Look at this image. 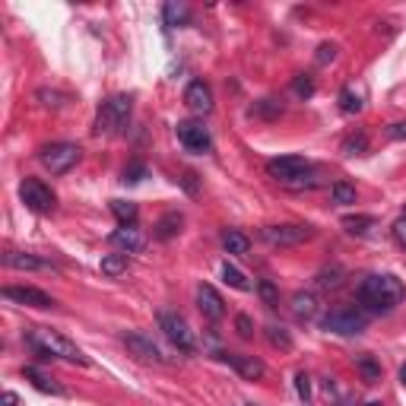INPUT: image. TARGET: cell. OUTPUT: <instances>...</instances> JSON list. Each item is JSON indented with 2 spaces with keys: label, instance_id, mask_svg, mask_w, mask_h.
<instances>
[{
  "label": "cell",
  "instance_id": "60d3db41",
  "mask_svg": "<svg viewBox=\"0 0 406 406\" xmlns=\"http://www.w3.org/2000/svg\"><path fill=\"white\" fill-rule=\"evenodd\" d=\"M337 58V45H327L324 42L321 48H317V64H327V60Z\"/></svg>",
  "mask_w": 406,
  "mask_h": 406
},
{
  "label": "cell",
  "instance_id": "3957f363",
  "mask_svg": "<svg viewBox=\"0 0 406 406\" xmlns=\"http://www.w3.org/2000/svg\"><path fill=\"white\" fill-rule=\"evenodd\" d=\"M131 111H133V95H111L108 102H102L99 115H95V133L99 137H115L127 127L131 121Z\"/></svg>",
  "mask_w": 406,
  "mask_h": 406
},
{
  "label": "cell",
  "instance_id": "484cf974",
  "mask_svg": "<svg viewBox=\"0 0 406 406\" xmlns=\"http://www.w3.org/2000/svg\"><path fill=\"white\" fill-rule=\"evenodd\" d=\"M223 280L232 286V289H238V292H251V282H248V276L241 273L238 267H232L229 260L223 264Z\"/></svg>",
  "mask_w": 406,
  "mask_h": 406
},
{
  "label": "cell",
  "instance_id": "f1b7e54d",
  "mask_svg": "<svg viewBox=\"0 0 406 406\" xmlns=\"http://www.w3.org/2000/svg\"><path fill=\"white\" fill-rule=\"evenodd\" d=\"M343 153H346V156H365V153H368V137H365V131L349 133L346 140H343Z\"/></svg>",
  "mask_w": 406,
  "mask_h": 406
},
{
  "label": "cell",
  "instance_id": "83f0119b",
  "mask_svg": "<svg viewBox=\"0 0 406 406\" xmlns=\"http://www.w3.org/2000/svg\"><path fill=\"white\" fill-rule=\"evenodd\" d=\"M162 16H166V25H184L188 19H191V13H188V7H184V3H174V0H168L166 7H162Z\"/></svg>",
  "mask_w": 406,
  "mask_h": 406
},
{
  "label": "cell",
  "instance_id": "4316f807",
  "mask_svg": "<svg viewBox=\"0 0 406 406\" xmlns=\"http://www.w3.org/2000/svg\"><path fill=\"white\" fill-rule=\"evenodd\" d=\"M330 197H333V203H340V207H352V203H356V188L346 181H333Z\"/></svg>",
  "mask_w": 406,
  "mask_h": 406
},
{
  "label": "cell",
  "instance_id": "8992f818",
  "mask_svg": "<svg viewBox=\"0 0 406 406\" xmlns=\"http://www.w3.org/2000/svg\"><path fill=\"white\" fill-rule=\"evenodd\" d=\"M19 200H23L25 207L32 210V213H38V216L54 213V207H58L54 191H51L45 181H38V178H25V181L19 184Z\"/></svg>",
  "mask_w": 406,
  "mask_h": 406
},
{
  "label": "cell",
  "instance_id": "603a6c76",
  "mask_svg": "<svg viewBox=\"0 0 406 406\" xmlns=\"http://www.w3.org/2000/svg\"><path fill=\"white\" fill-rule=\"evenodd\" d=\"M223 248L229 251V254H235V257H245L251 251V241H248V235H241V232H225L223 235Z\"/></svg>",
  "mask_w": 406,
  "mask_h": 406
},
{
  "label": "cell",
  "instance_id": "d6a6232c",
  "mask_svg": "<svg viewBox=\"0 0 406 406\" xmlns=\"http://www.w3.org/2000/svg\"><path fill=\"white\" fill-rule=\"evenodd\" d=\"M251 115H257V117H280L282 115V105L276 99H264V102H257V105L251 108Z\"/></svg>",
  "mask_w": 406,
  "mask_h": 406
},
{
  "label": "cell",
  "instance_id": "1f68e13d",
  "mask_svg": "<svg viewBox=\"0 0 406 406\" xmlns=\"http://www.w3.org/2000/svg\"><path fill=\"white\" fill-rule=\"evenodd\" d=\"M315 282L321 286V289H340V286H343V270H340V267H330V270H321Z\"/></svg>",
  "mask_w": 406,
  "mask_h": 406
},
{
  "label": "cell",
  "instance_id": "f546056e",
  "mask_svg": "<svg viewBox=\"0 0 406 406\" xmlns=\"http://www.w3.org/2000/svg\"><path fill=\"white\" fill-rule=\"evenodd\" d=\"M267 340H270V346H276V349H282V352H289L292 349V337L286 330H282V327H276V324H270V327H267Z\"/></svg>",
  "mask_w": 406,
  "mask_h": 406
},
{
  "label": "cell",
  "instance_id": "7a4b0ae2",
  "mask_svg": "<svg viewBox=\"0 0 406 406\" xmlns=\"http://www.w3.org/2000/svg\"><path fill=\"white\" fill-rule=\"evenodd\" d=\"M25 343L42 359H64V362H74V365H89V359L80 352V346L74 340H67L64 333L51 330V327H29L25 330Z\"/></svg>",
  "mask_w": 406,
  "mask_h": 406
},
{
  "label": "cell",
  "instance_id": "b9f144b4",
  "mask_svg": "<svg viewBox=\"0 0 406 406\" xmlns=\"http://www.w3.org/2000/svg\"><path fill=\"white\" fill-rule=\"evenodd\" d=\"M38 99H42V105H51V108H58V105H60V99H64V95H58V92H48V89H42V92H38Z\"/></svg>",
  "mask_w": 406,
  "mask_h": 406
},
{
  "label": "cell",
  "instance_id": "9c48e42d",
  "mask_svg": "<svg viewBox=\"0 0 406 406\" xmlns=\"http://www.w3.org/2000/svg\"><path fill=\"white\" fill-rule=\"evenodd\" d=\"M178 140L184 143V150L197 153V156L213 150V137H210V131L203 127V121H181V124H178Z\"/></svg>",
  "mask_w": 406,
  "mask_h": 406
},
{
  "label": "cell",
  "instance_id": "ba28073f",
  "mask_svg": "<svg viewBox=\"0 0 406 406\" xmlns=\"http://www.w3.org/2000/svg\"><path fill=\"white\" fill-rule=\"evenodd\" d=\"M80 153L83 150H80L76 143H51V146H45V150L38 153V159H42V166L48 168L51 174H64L80 162Z\"/></svg>",
  "mask_w": 406,
  "mask_h": 406
},
{
  "label": "cell",
  "instance_id": "ac0fdd59",
  "mask_svg": "<svg viewBox=\"0 0 406 406\" xmlns=\"http://www.w3.org/2000/svg\"><path fill=\"white\" fill-rule=\"evenodd\" d=\"M292 315L299 317V321H315L317 317L315 292H295V295H292Z\"/></svg>",
  "mask_w": 406,
  "mask_h": 406
},
{
  "label": "cell",
  "instance_id": "d4e9b609",
  "mask_svg": "<svg viewBox=\"0 0 406 406\" xmlns=\"http://www.w3.org/2000/svg\"><path fill=\"white\" fill-rule=\"evenodd\" d=\"M343 229L349 235H368L374 229V216H346L343 219Z\"/></svg>",
  "mask_w": 406,
  "mask_h": 406
},
{
  "label": "cell",
  "instance_id": "52a82bcc",
  "mask_svg": "<svg viewBox=\"0 0 406 406\" xmlns=\"http://www.w3.org/2000/svg\"><path fill=\"white\" fill-rule=\"evenodd\" d=\"M260 238L267 245H276V248H289V245H302V241L315 238V229L302 223H286V225H264L260 229Z\"/></svg>",
  "mask_w": 406,
  "mask_h": 406
},
{
  "label": "cell",
  "instance_id": "e575fe53",
  "mask_svg": "<svg viewBox=\"0 0 406 406\" xmlns=\"http://www.w3.org/2000/svg\"><path fill=\"white\" fill-rule=\"evenodd\" d=\"M317 184H321V178H317L315 172H305V174H299L295 181L286 184V188H289V191H311V188H317Z\"/></svg>",
  "mask_w": 406,
  "mask_h": 406
},
{
  "label": "cell",
  "instance_id": "f6af8a7d",
  "mask_svg": "<svg viewBox=\"0 0 406 406\" xmlns=\"http://www.w3.org/2000/svg\"><path fill=\"white\" fill-rule=\"evenodd\" d=\"M0 403H3V406H16V403H19V397L13 394V390H3V397H0Z\"/></svg>",
  "mask_w": 406,
  "mask_h": 406
},
{
  "label": "cell",
  "instance_id": "7c38bea8",
  "mask_svg": "<svg viewBox=\"0 0 406 406\" xmlns=\"http://www.w3.org/2000/svg\"><path fill=\"white\" fill-rule=\"evenodd\" d=\"M3 299L16 302V305H29V308H54L58 305L48 292L35 289V286H3Z\"/></svg>",
  "mask_w": 406,
  "mask_h": 406
},
{
  "label": "cell",
  "instance_id": "44dd1931",
  "mask_svg": "<svg viewBox=\"0 0 406 406\" xmlns=\"http://www.w3.org/2000/svg\"><path fill=\"white\" fill-rule=\"evenodd\" d=\"M356 368H359V374H362L365 384H378V381H381V365L374 362V356H368V352L356 359Z\"/></svg>",
  "mask_w": 406,
  "mask_h": 406
},
{
  "label": "cell",
  "instance_id": "8d00e7d4",
  "mask_svg": "<svg viewBox=\"0 0 406 406\" xmlns=\"http://www.w3.org/2000/svg\"><path fill=\"white\" fill-rule=\"evenodd\" d=\"M146 174H150V168L143 166V162H133V166L124 168V184H137V181H143Z\"/></svg>",
  "mask_w": 406,
  "mask_h": 406
},
{
  "label": "cell",
  "instance_id": "8fae6325",
  "mask_svg": "<svg viewBox=\"0 0 406 406\" xmlns=\"http://www.w3.org/2000/svg\"><path fill=\"white\" fill-rule=\"evenodd\" d=\"M121 343L127 346V352H131V356L143 359V362H156V365L166 362V356L159 352V346L153 343V337H146V333H140V330L121 333Z\"/></svg>",
  "mask_w": 406,
  "mask_h": 406
},
{
  "label": "cell",
  "instance_id": "c3c4849f",
  "mask_svg": "<svg viewBox=\"0 0 406 406\" xmlns=\"http://www.w3.org/2000/svg\"><path fill=\"white\" fill-rule=\"evenodd\" d=\"M337 406H356V403H352V400H343V403H337Z\"/></svg>",
  "mask_w": 406,
  "mask_h": 406
},
{
  "label": "cell",
  "instance_id": "7bdbcfd3",
  "mask_svg": "<svg viewBox=\"0 0 406 406\" xmlns=\"http://www.w3.org/2000/svg\"><path fill=\"white\" fill-rule=\"evenodd\" d=\"M181 184L188 188V194H197V174H194V172H184Z\"/></svg>",
  "mask_w": 406,
  "mask_h": 406
},
{
  "label": "cell",
  "instance_id": "74e56055",
  "mask_svg": "<svg viewBox=\"0 0 406 406\" xmlns=\"http://www.w3.org/2000/svg\"><path fill=\"white\" fill-rule=\"evenodd\" d=\"M390 235H394V241H397V245H403V248H406V207H403V213L394 219V225H390Z\"/></svg>",
  "mask_w": 406,
  "mask_h": 406
},
{
  "label": "cell",
  "instance_id": "cb8c5ba5",
  "mask_svg": "<svg viewBox=\"0 0 406 406\" xmlns=\"http://www.w3.org/2000/svg\"><path fill=\"white\" fill-rule=\"evenodd\" d=\"M111 213L117 216L121 225H137V203L131 200H111Z\"/></svg>",
  "mask_w": 406,
  "mask_h": 406
},
{
  "label": "cell",
  "instance_id": "ee69618b",
  "mask_svg": "<svg viewBox=\"0 0 406 406\" xmlns=\"http://www.w3.org/2000/svg\"><path fill=\"white\" fill-rule=\"evenodd\" d=\"M390 140H403L406 137V121H400V124H390Z\"/></svg>",
  "mask_w": 406,
  "mask_h": 406
},
{
  "label": "cell",
  "instance_id": "277c9868",
  "mask_svg": "<svg viewBox=\"0 0 406 406\" xmlns=\"http://www.w3.org/2000/svg\"><path fill=\"white\" fill-rule=\"evenodd\" d=\"M321 327L327 333H337V337H359L368 327V315H365L362 308L340 305V308H333L330 315H324Z\"/></svg>",
  "mask_w": 406,
  "mask_h": 406
},
{
  "label": "cell",
  "instance_id": "e0dca14e",
  "mask_svg": "<svg viewBox=\"0 0 406 406\" xmlns=\"http://www.w3.org/2000/svg\"><path fill=\"white\" fill-rule=\"evenodd\" d=\"M23 374L29 378V381H32V387H35V390H42V394H54V397H64V394H67V390L60 387V384L54 381L51 374H45L42 368H35V365H25Z\"/></svg>",
  "mask_w": 406,
  "mask_h": 406
},
{
  "label": "cell",
  "instance_id": "4fadbf2b",
  "mask_svg": "<svg viewBox=\"0 0 406 406\" xmlns=\"http://www.w3.org/2000/svg\"><path fill=\"white\" fill-rule=\"evenodd\" d=\"M197 308H200V315L207 317V321H223L225 317L223 295H219L213 286H207V282H200L197 286Z\"/></svg>",
  "mask_w": 406,
  "mask_h": 406
},
{
  "label": "cell",
  "instance_id": "9a60e30c",
  "mask_svg": "<svg viewBox=\"0 0 406 406\" xmlns=\"http://www.w3.org/2000/svg\"><path fill=\"white\" fill-rule=\"evenodd\" d=\"M108 241H111L115 248H121L124 254H137V251L146 248V235H143L137 225H117L115 232L108 235Z\"/></svg>",
  "mask_w": 406,
  "mask_h": 406
},
{
  "label": "cell",
  "instance_id": "ffe728a7",
  "mask_svg": "<svg viewBox=\"0 0 406 406\" xmlns=\"http://www.w3.org/2000/svg\"><path fill=\"white\" fill-rule=\"evenodd\" d=\"M7 267H13V270H42L45 260H38L35 254H23V251H7Z\"/></svg>",
  "mask_w": 406,
  "mask_h": 406
},
{
  "label": "cell",
  "instance_id": "30bf717a",
  "mask_svg": "<svg viewBox=\"0 0 406 406\" xmlns=\"http://www.w3.org/2000/svg\"><path fill=\"white\" fill-rule=\"evenodd\" d=\"M305 172H311V162H308L305 156H280V159H270V162H267V174L276 178L280 184L295 181V178Z\"/></svg>",
  "mask_w": 406,
  "mask_h": 406
},
{
  "label": "cell",
  "instance_id": "7dc6e473",
  "mask_svg": "<svg viewBox=\"0 0 406 406\" xmlns=\"http://www.w3.org/2000/svg\"><path fill=\"white\" fill-rule=\"evenodd\" d=\"M362 406H384L381 400H368V403H362Z\"/></svg>",
  "mask_w": 406,
  "mask_h": 406
},
{
  "label": "cell",
  "instance_id": "d6986e66",
  "mask_svg": "<svg viewBox=\"0 0 406 406\" xmlns=\"http://www.w3.org/2000/svg\"><path fill=\"white\" fill-rule=\"evenodd\" d=\"M181 213H166L162 219L156 223V238L159 241H168V238H174V235L181 232Z\"/></svg>",
  "mask_w": 406,
  "mask_h": 406
},
{
  "label": "cell",
  "instance_id": "5bb4252c",
  "mask_svg": "<svg viewBox=\"0 0 406 406\" xmlns=\"http://www.w3.org/2000/svg\"><path fill=\"white\" fill-rule=\"evenodd\" d=\"M219 359L223 362H229L235 368V372L241 374V378H248V381H260L267 372V365L260 362L257 356H238V352H219Z\"/></svg>",
  "mask_w": 406,
  "mask_h": 406
},
{
  "label": "cell",
  "instance_id": "6da1fadb",
  "mask_svg": "<svg viewBox=\"0 0 406 406\" xmlns=\"http://www.w3.org/2000/svg\"><path fill=\"white\" fill-rule=\"evenodd\" d=\"M403 295H406L403 282L394 273H374L368 280H362V286H359V302L374 315H390L403 302Z\"/></svg>",
  "mask_w": 406,
  "mask_h": 406
},
{
  "label": "cell",
  "instance_id": "5b68a950",
  "mask_svg": "<svg viewBox=\"0 0 406 406\" xmlns=\"http://www.w3.org/2000/svg\"><path fill=\"white\" fill-rule=\"evenodd\" d=\"M159 330L166 333V340L172 343L178 352H194V349H197L188 321H184L181 315H174V311H159Z\"/></svg>",
  "mask_w": 406,
  "mask_h": 406
},
{
  "label": "cell",
  "instance_id": "836d02e7",
  "mask_svg": "<svg viewBox=\"0 0 406 406\" xmlns=\"http://www.w3.org/2000/svg\"><path fill=\"white\" fill-rule=\"evenodd\" d=\"M257 292H260L264 305H270V308L280 305V292H276V286H273L270 280H260V282H257Z\"/></svg>",
  "mask_w": 406,
  "mask_h": 406
},
{
  "label": "cell",
  "instance_id": "7402d4cb",
  "mask_svg": "<svg viewBox=\"0 0 406 406\" xmlns=\"http://www.w3.org/2000/svg\"><path fill=\"white\" fill-rule=\"evenodd\" d=\"M99 270L105 276H111V280L124 276L127 273V254H105L102 257V264H99Z\"/></svg>",
  "mask_w": 406,
  "mask_h": 406
},
{
  "label": "cell",
  "instance_id": "f35d334b",
  "mask_svg": "<svg viewBox=\"0 0 406 406\" xmlns=\"http://www.w3.org/2000/svg\"><path fill=\"white\" fill-rule=\"evenodd\" d=\"M235 330H238V337L251 340V337H254V321H251L248 315H238L235 317Z\"/></svg>",
  "mask_w": 406,
  "mask_h": 406
},
{
  "label": "cell",
  "instance_id": "4dcf8cb0",
  "mask_svg": "<svg viewBox=\"0 0 406 406\" xmlns=\"http://www.w3.org/2000/svg\"><path fill=\"white\" fill-rule=\"evenodd\" d=\"M340 108L346 115H359V111H362V95H359L352 86H346V89L340 92Z\"/></svg>",
  "mask_w": 406,
  "mask_h": 406
},
{
  "label": "cell",
  "instance_id": "d590c367",
  "mask_svg": "<svg viewBox=\"0 0 406 406\" xmlns=\"http://www.w3.org/2000/svg\"><path fill=\"white\" fill-rule=\"evenodd\" d=\"M292 89H295V95H302V99H311V95H315V80L308 74H299L295 83H292Z\"/></svg>",
  "mask_w": 406,
  "mask_h": 406
},
{
  "label": "cell",
  "instance_id": "ab89813d",
  "mask_svg": "<svg viewBox=\"0 0 406 406\" xmlns=\"http://www.w3.org/2000/svg\"><path fill=\"white\" fill-rule=\"evenodd\" d=\"M295 390H299V397L305 400V403L311 400V378H308L305 372H299V374H295Z\"/></svg>",
  "mask_w": 406,
  "mask_h": 406
},
{
  "label": "cell",
  "instance_id": "bcb514c9",
  "mask_svg": "<svg viewBox=\"0 0 406 406\" xmlns=\"http://www.w3.org/2000/svg\"><path fill=\"white\" fill-rule=\"evenodd\" d=\"M400 384H403V387H406V362L400 365Z\"/></svg>",
  "mask_w": 406,
  "mask_h": 406
},
{
  "label": "cell",
  "instance_id": "2e32d148",
  "mask_svg": "<svg viewBox=\"0 0 406 406\" xmlns=\"http://www.w3.org/2000/svg\"><path fill=\"white\" fill-rule=\"evenodd\" d=\"M184 105L191 108L194 115H210L213 111V92L203 80H194L188 89H184Z\"/></svg>",
  "mask_w": 406,
  "mask_h": 406
}]
</instances>
